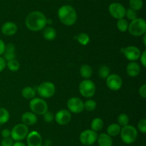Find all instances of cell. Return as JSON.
<instances>
[{"instance_id":"obj_1","label":"cell","mask_w":146,"mask_h":146,"mask_svg":"<svg viewBox=\"0 0 146 146\" xmlns=\"http://www.w3.org/2000/svg\"><path fill=\"white\" fill-rule=\"evenodd\" d=\"M27 28L33 31L43 30L47 24V19L45 14L39 11H34L27 15L25 19Z\"/></svg>"},{"instance_id":"obj_2","label":"cell","mask_w":146,"mask_h":146,"mask_svg":"<svg viewBox=\"0 0 146 146\" xmlns=\"http://www.w3.org/2000/svg\"><path fill=\"white\" fill-rule=\"evenodd\" d=\"M58 17L61 22L66 26H72L77 20L75 9L70 5H64L58 10Z\"/></svg>"},{"instance_id":"obj_3","label":"cell","mask_w":146,"mask_h":146,"mask_svg":"<svg viewBox=\"0 0 146 146\" xmlns=\"http://www.w3.org/2000/svg\"><path fill=\"white\" fill-rule=\"evenodd\" d=\"M120 135L121 140L125 144L131 145L136 140L138 137V130L134 126L127 125L121 127Z\"/></svg>"},{"instance_id":"obj_4","label":"cell","mask_w":146,"mask_h":146,"mask_svg":"<svg viewBox=\"0 0 146 146\" xmlns=\"http://www.w3.org/2000/svg\"><path fill=\"white\" fill-rule=\"evenodd\" d=\"M128 30L130 34L135 37H141L145 34L146 21L143 18H136L128 24Z\"/></svg>"},{"instance_id":"obj_5","label":"cell","mask_w":146,"mask_h":146,"mask_svg":"<svg viewBox=\"0 0 146 146\" xmlns=\"http://www.w3.org/2000/svg\"><path fill=\"white\" fill-rule=\"evenodd\" d=\"M29 108L36 115H43L48 111V104L43 99L34 97L30 101Z\"/></svg>"},{"instance_id":"obj_6","label":"cell","mask_w":146,"mask_h":146,"mask_svg":"<svg viewBox=\"0 0 146 146\" xmlns=\"http://www.w3.org/2000/svg\"><path fill=\"white\" fill-rule=\"evenodd\" d=\"M78 90L81 95L84 96V97L90 98L95 94L96 87L95 83L92 80L89 79H85L80 83Z\"/></svg>"},{"instance_id":"obj_7","label":"cell","mask_w":146,"mask_h":146,"mask_svg":"<svg viewBox=\"0 0 146 146\" xmlns=\"http://www.w3.org/2000/svg\"><path fill=\"white\" fill-rule=\"evenodd\" d=\"M29 133L28 126L23 123L16 125L11 130V137L14 141H21L27 137Z\"/></svg>"},{"instance_id":"obj_8","label":"cell","mask_w":146,"mask_h":146,"mask_svg":"<svg viewBox=\"0 0 146 146\" xmlns=\"http://www.w3.org/2000/svg\"><path fill=\"white\" fill-rule=\"evenodd\" d=\"M55 92V85L51 82H44L37 87V92L38 95L43 98H50L54 96Z\"/></svg>"},{"instance_id":"obj_9","label":"cell","mask_w":146,"mask_h":146,"mask_svg":"<svg viewBox=\"0 0 146 146\" xmlns=\"http://www.w3.org/2000/svg\"><path fill=\"white\" fill-rule=\"evenodd\" d=\"M98 134L96 132L92 130H84L80 134L79 140L81 144L85 146L92 145L96 142Z\"/></svg>"},{"instance_id":"obj_10","label":"cell","mask_w":146,"mask_h":146,"mask_svg":"<svg viewBox=\"0 0 146 146\" xmlns=\"http://www.w3.org/2000/svg\"><path fill=\"white\" fill-rule=\"evenodd\" d=\"M67 107L71 113L79 114L84 110V102L78 97H71L67 102Z\"/></svg>"},{"instance_id":"obj_11","label":"cell","mask_w":146,"mask_h":146,"mask_svg":"<svg viewBox=\"0 0 146 146\" xmlns=\"http://www.w3.org/2000/svg\"><path fill=\"white\" fill-rule=\"evenodd\" d=\"M108 11L113 18L120 19L125 17L126 9L121 3L113 2L108 7Z\"/></svg>"},{"instance_id":"obj_12","label":"cell","mask_w":146,"mask_h":146,"mask_svg":"<svg viewBox=\"0 0 146 146\" xmlns=\"http://www.w3.org/2000/svg\"><path fill=\"white\" fill-rule=\"evenodd\" d=\"M106 85L113 91H118L122 87V78L117 74H110L106 78Z\"/></svg>"},{"instance_id":"obj_13","label":"cell","mask_w":146,"mask_h":146,"mask_svg":"<svg viewBox=\"0 0 146 146\" xmlns=\"http://www.w3.org/2000/svg\"><path fill=\"white\" fill-rule=\"evenodd\" d=\"M123 54L125 58L131 62H135L139 60L141 57V50L135 46H128L122 50Z\"/></svg>"},{"instance_id":"obj_14","label":"cell","mask_w":146,"mask_h":146,"mask_svg":"<svg viewBox=\"0 0 146 146\" xmlns=\"http://www.w3.org/2000/svg\"><path fill=\"white\" fill-rule=\"evenodd\" d=\"M56 122L60 125H66L70 123L71 120V113L68 110L63 109L56 113L54 116Z\"/></svg>"},{"instance_id":"obj_15","label":"cell","mask_w":146,"mask_h":146,"mask_svg":"<svg viewBox=\"0 0 146 146\" xmlns=\"http://www.w3.org/2000/svg\"><path fill=\"white\" fill-rule=\"evenodd\" d=\"M27 146H41L43 140L41 134L38 132L31 131L28 133L27 136Z\"/></svg>"},{"instance_id":"obj_16","label":"cell","mask_w":146,"mask_h":146,"mask_svg":"<svg viewBox=\"0 0 146 146\" xmlns=\"http://www.w3.org/2000/svg\"><path fill=\"white\" fill-rule=\"evenodd\" d=\"M1 30L4 35L12 36L17 33V26L13 21H6L1 26Z\"/></svg>"},{"instance_id":"obj_17","label":"cell","mask_w":146,"mask_h":146,"mask_svg":"<svg viewBox=\"0 0 146 146\" xmlns=\"http://www.w3.org/2000/svg\"><path fill=\"white\" fill-rule=\"evenodd\" d=\"M38 121L37 115L32 112H26L21 115V122L27 126L34 125Z\"/></svg>"},{"instance_id":"obj_18","label":"cell","mask_w":146,"mask_h":146,"mask_svg":"<svg viewBox=\"0 0 146 146\" xmlns=\"http://www.w3.org/2000/svg\"><path fill=\"white\" fill-rule=\"evenodd\" d=\"M126 72L130 77H137L141 73V67L135 62H131L127 65Z\"/></svg>"},{"instance_id":"obj_19","label":"cell","mask_w":146,"mask_h":146,"mask_svg":"<svg viewBox=\"0 0 146 146\" xmlns=\"http://www.w3.org/2000/svg\"><path fill=\"white\" fill-rule=\"evenodd\" d=\"M4 57L3 58L7 62L10 61L15 59L16 52H15V46L11 43H9L6 45L5 50L3 54Z\"/></svg>"},{"instance_id":"obj_20","label":"cell","mask_w":146,"mask_h":146,"mask_svg":"<svg viewBox=\"0 0 146 146\" xmlns=\"http://www.w3.org/2000/svg\"><path fill=\"white\" fill-rule=\"evenodd\" d=\"M97 142L99 146H112L113 139L112 137L108 135L107 133H101L97 137Z\"/></svg>"},{"instance_id":"obj_21","label":"cell","mask_w":146,"mask_h":146,"mask_svg":"<svg viewBox=\"0 0 146 146\" xmlns=\"http://www.w3.org/2000/svg\"><path fill=\"white\" fill-rule=\"evenodd\" d=\"M43 37L48 41H52L56 37V31L51 27H46L43 29Z\"/></svg>"},{"instance_id":"obj_22","label":"cell","mask_w":146,"mask_h":146,"mask_svg":"<svg viewBox=\"0 0 146 146\" xmlns=\"http://www.w3.org/2000/svg\"><path fill=\"white\" fill-rule=\"evenodd\" d=\"M121 130V127L118 123H112V124L109 125L107 128V134L111 137H115L120 134Z\"/></svg>"},{"instance_id":"obj_23","label":"cell","mask_w":146,"mask_h":146,"mask_svg":"<svg viewBox=\"0 0 146 146\" xmlns=\"http://www.w3.org/2000/svg\"><path fill=\"white\" fill-rule=\"evenodd\" d=\"M80 74L84 79H89L93 74V69L88 64H84L80 68Z\"/></svg>"},{"instance_id":"obj_24","label":"cell","mask_w":146,"mask_h":146,"mask_svg":"<svg viewBox=\"0 0 146 146\" xmlns=\"http://www.w3.org/2000/svg\"><path fill=\"white\" fill-rule=\"evenodd\" d=\"M21 95L27 100H31L36 96V90L31 87H26L21 90Z\"/></svg>"},{"instance_id":"obj_25","label":"cell","mask_w":146,"mask_h":146,"mask_svg":"<svg viewBox=\"0 0 146 146\" xmlns=\"http://www.w3.org/2000/svg\"><path fill=\"white\" fill-rule=\"evenodd\" d=\"M104 121H103L102 119L100 118V117H96L91 122V130L97 133V132L102 130L103 127H104Z\"/></svg>"},{"instance_id":"obj_26","label":"cell","mask_w":146,"mask_h":146,"mask_svg":"<svg viewBox=\"0 0 146 146\" xmlns=\"http://www.w3.org/2000/svg\"><path fill=\"white\" fill-rule=\"evenodd\" d=\"M9 113L4 107H0V125L7 123L9 120Z\"/></svg>"},{"instance_id":"obj_27","label":"cell","mask_w":146,"mask_h":146,"mask_svg":"<svg viewBox=\"0 0 146 146\" xmlns=\"http://www.w3.org/2000/svg\"><path fill=\"white\" fill-rule=\"evenodd\" d=\"M77 40L80 44L83 46H86L90 42V37L86 33L81 32L77 35Z\"/></svg>"},{"instance_id":"obj_28","label":"cell","mask_w":146,"mask_h":146,"mask_svg":"<svg viewBox=\"0 0 146 146\" xmlns=\"http://www.w3.org/2000/svg\"><path fill=\"white\" fill-rule=\"evenodd\" d=\"M128 22L126 19H125L124 18L120 19H118V21H117V28L121 32H125L128 30Z\"/></svg>"},{"instance_id":"obj_29","label":"cell","mask_w":146,"mask_h":146,"mask_svg":"<svg viewBox=\"0 0 146 146\" xmlns=\"http://www.w3.org/2000/svg\"><path fill=\"white\" fill-rule=\"evenodd\" d=\"M129 5L131 9L137 11L143 8V0H130Z\"/></svg>"},{"instance_id":"obj_30","label":"cell","mask_w":146,"mask_h":146,"mask_svg":"<svg viewBox=\"0 0 146 146\" xmlns=\"http://www.w3.org/2000/svg\"><path fill=\"white\" fill-rule=\"evenodd\" d=\"M117 120H118V124L121 127H123V126L128 125V123H129V117L125 113H121L118 115Z\"/></svg>"},{"instance_id":"obj_31","label":"cell","mask_w":146,"mask_h":146,"mask_svg":"<svg viewBox=\"0 0 146 146\" xmlns=\"http://www.w3.org/2000/svg\"><path fill=\"white\" fill-rule=\"evenodd\" d=\"M7 67H8L9 70L11 72H16L19 70L20 64L17 60H12L10 61L7 62Z\"/></svg>"},{"instance_id":"obj_32","label":"cell","mask_w":146,"mask_h":146,"mask_svg":"<svg viewBox=\"0 0 146 146\" xmlns=\"http://www.w3.org/2000/svg\"><path fill=\"white\" fill-rule=\"evenodd\" d=\"M110 72L111 70L109 67L106 65H103L98 70V76L102 79H106L110 75Z\"/></svg>"},{"instance_id":"obj_33","label":"cell","mask_w":146,"mask_h":146,"mask_svg":"<svg viewBox=\"0 0 146 146\" xmlns=\"http://www.w3.org/2000/svg\"><path fill=\"white\" fill-rule=\"evenodd\" d=\"M84 110H87L88 112L94 111L96 108V102L95 100H86L85 102H84Z\"/></svg>"},{"instance_id":"obj_34","label":"cell","mask_w":146,"mask_h":146,"mask_svg":"<svg viewBox=\"0 0 146 146\" xmlns=\"http://www.w3.org/2000/svg\"><path fill=\"white\" fill-rule=\"evenodd\" d=\"M125 17H127V19L131 21L137 18V12L135 10L129 8L128 9H126L125 11Z\"/></svg>"},{"instance_id":"obj_35","label":"cell","mask_w":146,"mask_h":146,"mask_svg":"<svg viewBox=\"0 0 146 146\" xmlns=\"http://www.w3.org/2000/svg\"><path fill=\"white\" fill-rule=\"evenodd\" d=\"M138 129L141 133L145 134L146 133V120L145 119H141L138 121Z\"/></svg>"},{"instance_id":"obj_36","label":"cell","mask_w":146,"mask_h":146,"mask_svg":"<svg viewBox=\"0 0 146 146\" xmlns=\"http://www.w3.org/2000/svg\"><path fill=\"white\" fill-rule=\"evenodd\" d=\"M43 115H44V120L47 122V123H51V122H52L54 120V115L53 114L52 112L47 111Z\"/></svg>"},{"instance_id":"obj_37","label":"cell","mask_w":146,"mask_h":146,"mask_svg":"<svg viewBox=\"0 0 146 146\" xmlns=\"http://www.w3.org/2000/svg\"><path fill=\"white\" fill-rule=\"evenodd\" d=\"M14 144V140L11 137L3 138L1 142V146H12Z\"/></svg>"},{"instance_id":"obj_38","label":"cell","mask_w":146,"mask_h":146,"mask_svg":"<svg viewBox=\"0 0 146 146\" xmlns=\"http://www.w3.org/2000/svg\"><path fill=\"white\" fill-rule=\"evenodd\" d=\"M139 94L141 95V97H142L143 98H146V84H143L141 87L139 88Z\"/></svg>"},{"instance_id":"obj_39","label":"cell","mask_w":146,"mask_h":146,"mask_svg":"<svg viewBox=\"0 0 146 146\" xmlns=\"http://www.w3.org/2000/svg\"><path fill=\"white\" fill-rule=\"evenodd\" d=\"M1 135L3 138L11 137V130H9V129H4L1 130Z\"/></svg>"},{"instance_id":"obj_40","label":"cell","mask_w":146,"mask_h":146,"mask_svg":"<svg viewBox=\"0 0 146 146\" xmlns=\"http://www.w3.org/2000/svg\"><path fill=\"white\" fill-rule=\"evenodd\" d=\"M7 67V61L0 56V72L3 71Z\"/></svg>"},{"instance_id":"obj_41","label":"cell","mask_w":146,"mask_h":146,"mask_svg":"<svg viewBox=\"0 0 146 146\" xmlns=\"http://www.w3.org/2000/svg\"><path fill=\"white\" fill-rule=\"evenodd\" d=\"M140 60H141V62L142 64V65L144 67H146V51L144 50L143 52L141 54V57H140Z\"/></svg>"},{"instance_id":"obj_42","label":"cell","mask_w":146,"mask_h":146,"mask_svg":"<svg viewBox=\"0 0 146 146\" xmlns=\"http://www.w3.org/2000/svg\"><path fill=\"white\" fill-rule=\"evenodd\" d=\"M5 47H6V44L2 40L0 39V56L3 55L4 52V50H5Z\"/></svg>"},{"instance_id":"obj_43","label":"cell","mask_w":146,"mask_h":146,"mask_svg":"<svg viewBox=\"0 0 146 146\" xmlns=\"http://www.w3.org/2000/svg\"><path fill=\"white\" fill-rule=\"evenodd\" d=\"M12 146H27L24 143H22L21 141H16L15 143H14Z\"/></svg>"},{"instance_id":"obj_44","label":"cell","mask_w":146,"mask_h":146,"mask_svg":"<svg viewBox=\"0 0 146 146\" xmlns=\"http://www.w3.org/2000/svg\"><path fill=\"white\" fill-rule=\"evenodd\" d=\"M143 44L145 46H146V35H145V34H143Z\"/></svg>"},{"instance_id":"obj_45","label":"cell","mask_w":146,"mask_h":146,"mask_svg":"<svg viewBox=\"0 0 146 146\" xmlns=\"http://www.w3.org/2000/svg\"><path fill=\"white\" fill-rule=\"evenodd\" d=\"M66 1H72V0H66Z\"/></svg>"},{"instance_id":"obj_46","label":"cell","mask_w":146,"mask_h":146,"mask_svg":"<svg viewBox=\"0 0 146 146\" xmlns=\"http://www.w3.org/2000/svg\"><path fill=\"white\" fill-rule=\"evenodd\" d=\"M41 146H48V145H41Z\"/></svg>"},{"instance_id":"obj_47","label":"cell","mask_w":146,"mask_h":146,"mask_svg":"<svg viewBox=\"0 0 146 146\" xmlns=\"http://www.w3.org/2000/svg\"><path fill=\"white\" fill-rule=\"evenodd\" d=\"M88 146H93V145H88Z\"/></svg>"},{"instance_id":"obj_48","label":"cell","mask_w":146,"mask_h":146,"mask_svg":"<svg viewBox=\"0 0 146 146\" xmlns=\"http://www.w3.org/2000/svg\"><path fill=\"white\" fill-rule=\"evenodd\" d=\"M143 146H145V145H143Z\"/></svg>"}]
</instances>
